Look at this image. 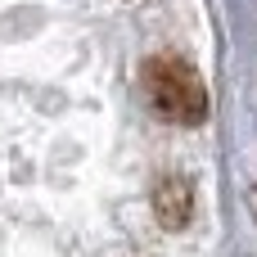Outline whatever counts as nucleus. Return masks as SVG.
<instances>
[{
  "mask_svg": "<svg viewBox=\"0 0 257 257\" xmlns=\"http://www.w3.org/2000/svg\"><path fill=\"white\" fill-rule=\"evenodd\" d=\"M140 86H145L149 108H154L163 122L199 126V122L208 117V86H203V77H199L185 59H176V54H154V59H145Z\"/></svg>",
  "mask_w": 257,
  "mask_h": 257,
  "instance_id": "f257e3e1",
  "label": "nucleus"
},
{
  "mask_svg": "<svg viewBox=\"0 0 257 257\" xmlns=\"http://www.w3.org/2000/svg\"><path fill=\"white\" fill-rule=\"evenodd\" d=\"M154 212L167 230H181L190 217H194V194H190V181L181 176H163L154 185Z\"/></svg>",
  "mask_w": 257,
  "mask_h": 257,
  "instance_id": "f03ea898",
  "label": "nucleus"
}]
</instances>
